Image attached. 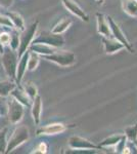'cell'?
<instances>
[{"label":"cell","instance_id":"6da1fadb","mask_svg":"<svg viewBox=\"0 0 137 154\" xmlns=\"http://www.w3.org/2000/svg\"><path fill=\"white\" fill-rule=\"evenodd\" d=\"M1 58V63L4 68L6 75L11 79V80H16V67L17 62H19V56H17L16 51L12 49L10 46L6 45L4 46V51Z\"/></svg>","mask_w":137,"mask_h":154},{"label":"cell","instance_id":"7a4b0ae2","mask_svg":"<svg viewBox=\"0 0 137 154\" xmlns=\"http://www.w3.org/2000/svg\"><path fill=\"white\" fill-rule=\"evenodd\" d=\"M38 25H39L38 21L34 22V23H32L30 26L26 27V28L22 31V33L19 34V48H17V51H17L19 59L29 49V46L31 45L32 41H33L34 37L36 35Z\"/></svg>","mask_w":137,"mask_h":154},{"label":"cell","instance_id":"3957f363","mask_svg":"<svg viewBox=\"0 0 137 154\" xmlns=\"http://www.w3.org/2000/svg\"><path fill=\"white\" fill-rule=\"evenodd\" d=\"M29 139V130L25 125L17 126L13 131L10 138L7 140V147L5 153H10L19 146L24 144Z\"/></svg>","mask_w":137,"mask_h":154},{"label":"cell","instance_id":"277c9868","mask_svg":"<svg viewBox=\"0 0 137 154\" xmlns=\"http://www.w3.org/2000/svg\"><path fill=\"white\" fill-rule=\"evenodd\" d=\"M43 58L61 67H71L76 63V56L69 51H55L49 56H43Z\"/></svg>","mask_w":137,"mask_h":154},{"label":"cell","instance_id":"5b68a950","mask_svg":"<svg viewBox=\"0 0 137 154\" xmlns=\"http://www.w3.org/2000/svg\"><path fill=\"white\" fill-rule=\"evenodd\" d=\"M32 43H44L52 48H59L64 44V38L61 34H55L51 31H42L37 37H34Z\"/></svg>","mask_w":137,"mask_h":154},{"label":"cell","instance_id":"8992f818","mask_svg":"<svg viewBox=\"0 0 137 154\" xmlns=\"http://www.w3.org/2000/svg\"><path fill=\"white\" fill-rule=\"evenodd\" d=\"M7 104H8V120L13 125L19 123L24 116L25 106L12 97L7 101Z\"/></svg>","mask_w":137,"mask_h":154},{"label":"cell","instance_id":"52a82bcc","mask_svg":"<svg viewBox=\"0 0 137 154\" xmlns=\"http://www.w3.org/2000/svg\"><path fill=\"white\" fill-rule=\"evenodd\" d=\"M106 20H108V24H109V29H111V33H112V36H113V38H115L116 40L120 41L122 44H123L124 46H125V48L128 49L130 53H133L134 49L131 48L130 43H129V41L127 40L126 36L124 35V33L122 32V30L120 29V27L118 26V24L115 23V21L113 20L112 17H106Z\"/></svg>","mask_w":137,"mask_h":154},{"label":"cell","instance_id":"ba28073f","mask_svg":"<svg viewBox=\"0 0 137 154\" xmlns=\"http://www.w3.org/2000/svg\"><path fill=\"white\" fill-rule=\"evenodd\" d=\"M67 130L66 125L63 123H51V125H46L41 126L36 131L37 136H50V135H57L61 134Z\"/></svg>","mask_w":137,"mask_h":154},{"label":"cell","instance_id":"9c48e42d","mask_svg":"<svg viewBox=\"0 0 137 154\" xmlns=\"http://www.w3.org/2000/svg\"><path fill=\"white\" fill-rule=\"evenodd\" d=\"M69 146L72 149H98L99 147L94 145L90 141L82 137L73 136L69 139Z\"/></svg>","mask_w":137,"mask_h":154},{"label":"cell","instance_id":"30bf717a","mask_svg":"<svg viewBox=\"0 0 137 154\" xmlns=\"http://www.w3.org/2000/svg\"><path fill=\"white\" fill-rule=\"evenodd\" d=\"M64 6L68 9L69 11H71L72 14H75L76 17H78L79 19H81L84 22H88L89 21V17L83 9L81 8L74 0H61Z\"/></svg>","mask_w":137,"mask_h":154},{"label":"cell","instance_id":"8fae6325","mask_svg":"<svg viewBox=\"0 0 137 154\" xmlns=\"http://www.w3.org/2000/svg\"><path fill=\"white\" fill-rule=\"evenodd\" d=\"M29 49L25 53L23 56L21 57L17 62V67H16V76L14 82L16 83V85H21L22 80L24 78V75L27 71V66H28V59H29Z\"/></svg>","mask_w":137,"mask_h":154},{"label":"cell","instance_id":"7c38bea8","mask_svg":"<svg viewBox=\"0 0 137 154\" xmlns=\"http://www.w3.org/2000/svg\"><path fill=\"white\" fill-rule=\"evenodd\" d=\"M103 43L104 46V51L108 54H115L125 48V46L120 41L116 40L115 38H111V37H103Z\"/></svg>","mask_w":137,"mask_h":154},{"label":"cell","instance_id":"4fadbf2b","mask_svg":"<svg viewBox=\"0 0 137 154\" xmlns=\"http://www.w3.org/2000/svg\"><path fill=\"white\" fill-rule=\"evenodd\" d=\"M9 96H11L12 98H14L21 104H23L24 106L31 107V105H32L31 99L29 98L28 95L26 94V91H25V89L22 88L21 85H16V88L10 91V95Z\"/></svg>","mask_w":137,"mask_h":154},{"label":"cell","instance_id":"5bb4252c","mask_svg":"<svg viewBox=\"0 0 137 154\" xmlns=\"http://www.w3.org/2000/svg\"><path fill=\"white\" fill-rule=\"evenodd\" d=\"M96 21H97V32L103 37H112L111 29L109 27L106 17H104V14H100V12H97Z\"/></svg>","mask_w":137,"mask_h":154},{"label":"cell","instance_id":"9a60e30c","mask_svg":"<svg viewBox=\"0 0 137 154\" xmlns=\"http://www.w3.org/2000/svg\"><path fill=\"white\" fill-rule=\"evenodd\" d=\"M4 16H6L7 18L10 20L12 26L13 28H16L19 31H23L26 28V25H25V20L19 12L16 11H4L3 12Z\"/></svg>","mask_w":137,"mask_h":154},{"label":"cell","instance_id":"2e32d148","mask_svg":"<svg viewBox=\"0 0 137 154\" xmlns=\"http://www.w3.org/2000/svg\"><path fill=\"white\" fill-rule=\"evenodd\" d=\"M29 51H34V53L40 54V56H49L53 54L56 51L55 48H52L50 45H47L44 43H31L29 46Z\"/></svg>","mask_w":137,"mask_h":154},{"label":"cell","instance_id":"e0dca14e","mask_svg":"<svg viewBox=\"0 0 137 154\" xmlns=\"http://www.w3.org/2000/svg\"><path fill=\"white\" fill-rule=\"evenodd\" d=\"M42 112V99L39 95H37L32 101V115L35 121V125H39L40 122Z\"/></svg>","mask_w":137,"mask_h":154},{"label":"cell","instance_id":"ac0fdd59","mask_svg":"<svg viewBox=\"0 0 137 154\" xmlns=\"http://www.w3.org/2000/svg\"><path fill=\"white\" fill-rule=\"evenodd\" d=\"M123 11L130 17L137 18V1L136 0H122Z\"/></svg>","mask_w":137,"mask_h":154},{"label":"cell","instance_id":"d6986e66","mask_svg":"<svg viewBox=\"0 0 137 154\" xmlns=\"http://www.w3.org/2000/svg\"><path fill=\"white\" fill-rule=\"evenodd\" d=\"M16 86V83L13 82V80H0V97H8Z\"/></svg>","mask_w":137,"mask_h":154},{"label":"cell","instance_id":"ffe728a7","mask_svg":"<svg viewBox=\"0 0 137 154\" xmlns=\"http://www.w3.org/2000/svg\"><path fill=\"white\" fill-rule=\"evenodd\" d=\"M72 24H73V20L71 18H64L52 28L51 32H53V33H55V34H61V33H64Z\"/></svg>","mask_w":137,"mask_h":154},{"label":"cell","instance_id":"44dd1931","mask_svg":"<svg viewBox=\"0 0 137 154\" xmlns=\"http://www.w3.org/2000/svg\"><path fill=\"white\" fill-rule=\"evenodd\" d=\"M124 135H119V134H115V135L109 137V138L104 139L103 142L100 143L99 147H111V146H116L117 144L121 141Z\"/></svg>","mask_w":137,"mask_h":154},{"label":"cell","instance_id":"7402d4cb","mask_svg":"<svg viewBox=\"0 0 137 154\" xmlns=\"http://www.w3.org/2000/svg\"><path fill=\"white\" fill-rule=\"evenodd\" d=\"M29 59H28V66H27V70L28 71H34L35 69L38 67L39 62H40V58L39 54L34 53V51H29Z\"/></svg>","mask_w":137,"mask_h":154},{"label":"cell","instance_id":"603a6c76","mask_svg":"<svg viewBox=\"0 0 137 154\" xmlns=\"http://www.w3.org/2000/svg\"><path fill=\"white\" fill-rule=\"evenodd\" d=\"M9 46L14 49V51H17L19 45V30L17 29H12L9 33Z\"/></svg>","mask_w":137,"mask_h":154},{"label":"cell","instance_id":"cb8c5ba5","mask_svg":"<svg viewBox=\"0 0 137 154\" xmlns=\"http://www.w3.org/2000/svg\"><path fill=\"white\" fill-rule=\"evenodd\" d=\"M24 89L26 91V94L28 95V97L31 99V101L34 100V98L38 95V88H37L36 84L33 82H28L25 84Z\"/></svg>","mask_w":137,"mask_h":154},{"label":"cell","instance_id":"d4e9b609","mask_svg":"<svg viewBox=\"0 0 137 154\" xmlns=\"http://www.w3.org/2000/svg\"><path fill=\"white\" fill-rule=\"evenodd\" d=\"M7 134H8V128H7L0 130V153H5L6 151Z\"/></svg>","mask_w":137,"mask_h":154},{"label":"cell","instance_id":"484cf974","mask_svg":"<svg viewBox=\"0 0 137 154\" xmlns=\"http://www.w3.org/2000/svg\"><path fill=\"white\" fill-rule=\"evenodd\" d=\"M125 136L132 142L136 140L137 138V125H131L129 128H127L125 130Z\"/></svg>","mask_w":137,"mask_h":154},{"label":"cell","instance_id":"4316f807","mask_svg":"<svg viewBox=\"0 0 137 154\" xmlns=\"http://www.w3.org/2000/svg\"><path fill=\"white\" fill-rule=\"evenodd\" d=\"M0 26H3V27H7V28H13L12 26L10 20L7 18L6 16H4L3 14H0Z\"/></svg>","mask_w":137,"mask_h":154},{"label":"cell","instance_id":"83f0119b","mask_svg":"<svg viewBox=\"0 0 137 154\" xmlns=\"http://www.w3.org/2000/svg\"><path fill=\"white\" fill-rule=\"evenodd\" d=\"M9 37H10V35H9V33H7V32L5 31L0 32V40H1L2 44H3L4 46L9 44Z\"/></svg>","mask_w":137,"mask_h":154},{"label":"cell","instance_id":"f1b7e54d","mask_svg":"<svg viewBox=\"0 0 137 154\" xmlns=\"http://www.w3.org/2000/svg\"><path fill=\"white\" fill-rule=\"evenodd\" d=\"M46 151H47V145H46V143H44V142H42L40 143L38 145V147H37L36 149V151H35V153H46Z\"/></svg>","mask_w":137,"mask_h":154},{"label":"cell","instance_id":"f546056e","mask_svg":"<svg viewBox=\"0 0 137 154\" xmlns=\"http://www.w3.org/2000/svg\"><path fill=\"white\" fill-rule=\"evenodd\" d=\"M13 0H0V6L4 7V8H8L12 5Z\"/></svg>","mask_w":137,"mask_h":154},{"label":"cell","instance_id":"4dcf8cb0","mask_svg":"<svg viewBox=\"0 0 137 154\" xmlns=\"http://www.w3.org/2000/svg\"><path fill=\"white\" fill-rule=\"evenodd\" d=\"M3 51H4V45H3V44H2L1 40H0V54L3 53Z\"/></svg>","mask_w":137,"mask_h":154},{"label":"cell","instance_id":"1f68e13d","mask_svg":"<svg viewBox=\"0 0 137 154\" xmlns=\"http://www.w3.org/2000/svg\"><path fill=\"white\" fill-rule=\"evenodd\" d=\"M96 1H97V2H99V3H103L104 0H96Z\"/></svg>","mask_w":137,"mask_h":154},{"label":"cell","instance_id":"d6a6232c","mask_svg":"<svg viewBox=\"0 0 137 154\" xmlns=\"http://www.w3.org/2000/svg\"><path fill=\"white\" fill-rule=\"evenodd\" d=\"M134 144H135V146H136V147H137V138H136V140L135 141H134V142H133Z\"/></svg>","mask_w":137,"mask_h":154},{"label":"cell","instance_id":"836d02e7","mask_svg":"<svg viewBox=\"0 0 137 154\" xmlns=\"http://www.w3.org/2000/svg\"><path fill=\"white\" fill-rule=\"evenodd\" d=\"M0 80H1V77H0Z\"/></svg>","mask_w":137,"mask_h":154},{"label":"cell","instance_id":"e575fe53","mask_svg":"<svg viewBox=\"0 0 137 154\" xmlns=\"http://www.w3.org/2000/svg\"><path fill=\"white\" fill-rule=\"evenodd\" d=\"M136 1H137V0H136Z\"/></svg>","mask_w":137,"mask_h":154}]
</instances>
